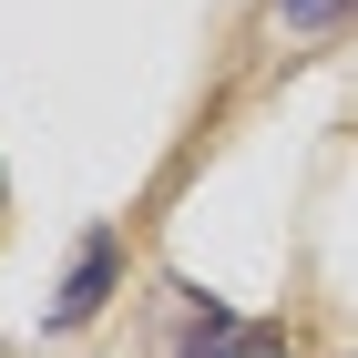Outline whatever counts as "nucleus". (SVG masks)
I'll return each mask as SVG.
<instances>
[{
  "label": "nucleus",
  "instance_id": "3",
  "mask_svg": "<svg viewBox=\"0 0 358 358\" xmlns=\"http://www.w3.org/2000/svg\"><path fill=\"white\" fill-rule=\"evenodd\" d=\"M276 10H287V31H328L348 0H276Z\"/></svg>",
  "mask_w": 358,
  "mask_h": 358
},
{
  "label": "nucleus",
  "instance_id": "2",
  "mask_svg": "<svg viewBox=\"0 0 358 358\" xmlns=\"http://www.w3.org/2000/svg\"><path fill=\"white\" fill-rule=\"evenodd\" d=\"M174 358H287V338H276V328H236V317L215 307V317H205V338H185Z\"/></svg>",
  "mask_w": 358,
  "mask_h": 358
},
{
  "label": "nucleus",
  "instance_id": "1",
  "mask_svg": "<svg viewBox=\"0 0 358 358\" xmlns=\"http://www.w3.org/2000/svg\"><path fill=\"white\" fill-rule=\"evenodd\" d=\"M113 276H123V236H83V256H72V276L52 297V328H83L92 307L113 297Z\"/></svg>",
  "mask_w": 358,
  "mask_h": 358
}]
</instances>
